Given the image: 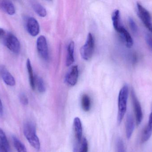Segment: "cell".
<instances>
[{
	"label": "cell",
	"mask_w": 152,
	"mask_h": 152,
	"mask_svg": "<svg viewBox=\"0 0 152 152\" xmlns=\"http://www.w3.org/2000/svg\"><path fill=\"white\" fill-rule=\"evenodd\" d=\"M129 87L125 84L121 89L118 98V123L120 124L122 122L127 110Z\"/></svg>",
	"instance_id": "1"
},
{
	"label": "cell",
	"mask_w": 152,
	"mask_h": 152,
	"mask_svg": "<svg viewBox=\"0 0 152 152\" xmlns=\"http://www.w3.org/2000/svg\"><path fill=\"white\" fill-rule=\"evenodd\" d=\"M24 134L31 146L37 151H39L40 149V141L37 135L35 126L33 122L28 121L25 124Z\"/></svg>",
	"instance_id": "2"
},
{
	"label": "cell",
	"mask_w": 152,
	"mask_h": 152,
	"mask_svg": "<svg viewBox=\"0 0 152 152\" xmlns=\"http://www.w3.org/2000/svg\"><path fill=\"white\" fill-rule=\"evenodd\" d=\"M94 48V40L91 33L88 35L85 44L82 46L80 50L81 57L86 60H88L93 56Z\"/></svg>",
	"instance_id": "3"
},
{
	"label": "cell",
	"mask_w": 152,
	"mask_h": 152,
	"mask_svg": "<svg viewBox=\"0 0 152 152\" xmlns=\"http://www.w3.org/2000/svg\"><path fill=\"white\" fill-rule=\"evenodd\" d=\"M4 43L6 47L13 53L17 54L20 51V43L13 34L9 33L5 36Z\"/></svg>",
	"instance_id": "4"
},
{
	"label": "cell",
	"mask_w": 152,
	"mask_h": 152,
	"mask_svg": "<svg viewBox=\"0 0 152 152\" xmlns=\"http://www.w3.org/2000/svg\"><path fill=\"white\" fill-rule=\"evenodd\" d=\"M75 137V138L76 143L74 148V151L77 152L79 149V145L81 144L83 134V129H82V123L79 117H75L74 119L73 123Z\"/></svg>",
	"instance_id": "5"
},
{
	"label": "cell",
	"mask_w": 152,
	"mask_h": 152,
	"mask_svg": "<svg viewBox=\"0 0 152 152\" xmlns=\"http://www.w3.org/2000/svg\"><path fill=\"white\" fill-rule=\"evenodd\" d=\"M131 97H132V103H133V109L135 117L136 124L138 126L141 124L143 119L142 110V107L139 100L137 99L134 90L131 92Z\"/></svg>",
	"instance_id": "6"
},
{
	"label": "cell",
	"mask_w": 152,
	"mask_h": 152,
	"mask_svg": "<svg viewBox=\"0 0 152 152\" xmlns=\"http://www.w3.org/2000/svg\"><path fill=\"white\" fill-rule=\"evenodd\" d=\"M137 5L138 16L145 26L151 31L152 30V22L150 12L139 3H137Z\"/></svg>",
	"instance_id": "7"
},
{
	"label": "cell",
	"mask_w": 152,
	"mask_h": 152,
	"mask_svg": "<svg viewBox=\"0 0 152 152\" xmlns=\"http://www.w3.org/2000/svg\"><path fill=\"white\" fill-rule=\"evenodd\" d=\"M37 48L40 56L45 60H47L49 57V51L47 40L45 37L40 36L37 41Z\"/></svg>",
	"instance_id": "8"
},
{
	"label": "cell",
	"mask_w": 152,
	"mask_h": 152,
	"mask_svg": "<svg viewBox=\"0 0 152 152\" xmlns=\"http://www.w3.org/2000/svg\"><path fill=\"white\" fill-rule=\"evenodd\" d=\"M26 27L28 32L32 36H36L40 32L39 23L33 17L28 18L26 23Z\"/></svg>",
	"instance_id": "9"
},
{
	"label": "cell",
	"mask_w": 152,
	"mask_h": 152,
	"mask_svg": "<svg viewBox=\"0 0 152 152\" xmlns=\"http://www.w3.org/2000/svg\"><path fill=\"white\" fill-rule=\"evenodd\" d=\"M78 68L77 65L70 68L66 77V81L69 85L74 86L77 84L78 78Z\"/></svg>",
	"instance_id": "10"
},
{
	"label": "cell",
	"mask_w": 152,
	"mask_h": 152,
	"mask_svg": "<svg viewBox=\"0 0 152 152\" xmlns=\"http://www.w3.org/2000/svg\"><path fill=\"white\" fill-rule=\"evenodd\" d=\"M0 76L4 83L10 86H14L16 84V81L12 74L4 67L0 68Z\"/></svg>",
	"instance_id": "11"
},
{
	"label": "cell",
	"mask_w": 152,
	"mask_h": 152,
	"mask_svg": "<svg viewBox=\"0 0 152 152\" xmlns=\"http://www.w3.org/2000/svg\"><path fill=\"white\" fill-rule=\"evenodd\" d=\"M152 135V110L149 116L148 124L144 129L141 138L142 143L147 142L151 138Z\"/></svg>",
	"instance_id": "12"
},
{
	"label": "cell",
	"mask_w": 152,
	"mask_h": 152,
	"mask_svg": "<svg viewBox=\"0 0 152 152\" xmlns=\"http://www.w3.org/2000/svg\"><path fill=\"white\" fill-rule=\"evenodd\" d=\"M135 128V121L132 115L129 114L127 116L126 123V135L128 139L132 137Z\"/></svg>",
	"instance_id": "13"
},
{
	"label": "cell",
	"mask_w": 152,
	"mask_h": 152,
	"mask_svg": "<svg viewBox=\"0 0 152 152\" xmlns=\"http://www.w3.org/2000/svg\"><path fill=\"white\" fill-rule=\"evenodd\" d=\"M117 31L120 34L123 40L125 41L127 47L129 48L132 47L134 44V41L131 35L126 29L123 26H121Z\"/></svg>",
	"instance_id": "14"
},
{
	"label": "cell",
	"mask_w": 152,
	"mask_h": 152,
	"mask_svg": "<svg viewBox=\"0 0 152 152\" xmlns=\"http://www.w3.org/2000/svg\"><path fill=\"white\" fill-rule=\"evenodd\" d=\"M0 9L10 15H13L16 12L15 6L10 1H0Z\"/></svg>",
	"instance_id": "15"
},
{
	"label": "cell",
	"mask_w": 152,
	"mask_h": 152,
	"mask_svg": "<svg viewBox=\"0 0 152 152\" xmlns=\"http://www.w3.org/2000/svg\"><path fill=\"white\" fill-rule=\"evenodd\" d=\"M75 43L73 41H71L68 46L67 56L66 61L67 66H71L75 62Z\"/></svg>",
	"instance_id": "16"
},
{
	"label": "cell",
	"mask_w": 152,
	"mask_h": 152,
	"mask_svg": "<svg viewBox=\"0 0 152 152\" xmlns=\"http://www.w3.org/2000/svg\"><path fill=\"white\" fill-rule=\"evenodd\" d=\"M26 67L29 76V83L30 86L33 90L35 89V77L33 73V68L31 65V62L29 59H28L26 62Z\"/></svg>",
	"instance_id": "17"
},
{
	"label": "cell",
	"mask_w": 152,
	"mask_h": 152,
	"mask_svg": "<svg viewBox=\"0 0 152 152\" xmlns=\"http://www.w3.org/2000/svg\"><path fill=\"white\" fill-rule=\"evenodd\" d=\"M112 20L113 27L117 31L121 26L120 23V13L119 10H115L113 12L112 15Z\"/></svg>",
	"instance_id": "18"
},
{
	"label": "cell",
	"mask_w": 152,
	"mask_h": 152,
	"mask_svg": "<svg viewBox=\"0 0 152 152\" xmlns=\"http://www.w3.org/2000/svg\"><path fill=\"white\" fill-rule=\"evenodd\" d=\"M81 105L82 109L88 112L90 111L91 107V101L90 97L88 95L84 94L81 97Z\"/></svg>",
	"instance_id": "19"
},
{
	"label": "cell",
	"mask_w": 152,
	"mask_h": 152,
	"mask_svg": "<svg viewBox=\"0 0 152 152\" xmlns=\"http://www.w3.org/2000/svg\"><path fill=\"white\" fill-rule=\"evenodd\" d=\"M32 7L37 15L41 17H45L47 15V12L45 8L38 3H33Z\"/></svg>",
	"instance_id": "20"
},
{
	"label": "cell",
	"mask_w": 152,
	"mask_h": 152,
	"mask_svg": "<svg viewBox=\"0 0 152 152\" xmlns=\"http://www.w3.org/2000/svg\"><path fill=\"white\" fill-rule=\"evenodd\" d=\"M13 145L18 152H27L25 145L15 136L12 137Z\"/></svg>",
	"instance_id": "21"
},
{
	"label": "cell",
	"mask_w": 152,
	"mask_h": 152,
	"mask_svg": "<svg viewBox=\"0 0 152 152\" xmlns=\"http://www.w3.org/2000/svg\"><path fill=\"white\" fill-rule=\"evenodd\" d=\"M35 87H37L39 93H44L45 92V85L42 78L39 76L36 77L35 78Z\"/></svg>",
	"instance_id": "22"
},
{
	"label": "cell",
	"mask_w": 152,
	"mask_h": 152,
	"mask_svg": "<svg viewBox=\"0 0 152 152\" xmlns=\"http://www.w3.org/2000/svg\"><path fill=\"white\" fill-rule=\"evenodd\" d=\"M0 145L4 146L10 151V147L6 135L3 130L0 128Z\"/></svg>",
	"instance_id": "23"
},
{
	"label": "cell",
	"mask_w": 152,
	"mask_h": 152,
	"mask_svg": "<svg viewBox=\"0 0 152 152\" xmlns=\"http://www.w3.org/2000/svg\"><path fill=\"white\" fill-rule=\"evenodd\" d=\"M88 145L86 138H83L80 144V147L77 152H88Z\"/></svg>",
	"instance_id": "24"
},
{
	"label": "cell",
	"mask_w": 152,
	"mask_h": 152,
	"mask_svg": "<svg viewBox=\"0 0 152 152\" xmlns=\"http://www.w3.org/2000/svg\"><path fill=\"white\" fill-rule=\"evenodd\" d=\"M117 152H126L124 143L120 138H119L117 140Z\"/></svg>",
	"instance_id": "25"
},
{
	"label": "cell",
	"mask_w": 152,
	"mask_h": 152,
	"mask_svg": "<svg viewBox=\"0 0 152 152\" xmlns=\"http://www.w3.org/2000/svg\"><path fill=\"white\" fill-rule=\"evenodd\" d=\"M129 26L132 31L134 32H137V26L134 20L132 18H129Z\"/></svg>",
	"instance_id": "26"
},
{
	"label": "cell",
	"mask_w": 152,
	"mask_h": 152,
	"mask_svg": "<svg viewBox=\"0 0 152 152\" xmlns=\"http://www.w3.org/2000/svg\"><path fill=\"white\" fill-rule=\"evenodd\" d=\"M19 100L20 102L23 105H27L28 104V100L26 95L24 93H21L19 95Z\"/></svg>",
	"instance_id": "27"
},
{
	"label": "cell",
	"mask_w": 152,
	"mask_h": 152,
	"mask_svg": "<svg viewBox=\"0 0 152 152\" xmlns=\"http://www.w3.org/2000/svg\"><path fill=\"white\" fill-rule=\"evenodd\" d=\"M146 40L149 46L152 49V39L150 35H147L146 36Z\"/></svg>",
	"instance_id": "28"
},
{
	"label": "cell",
	"mask_w": 152,
	"mask_h": 152,
	"mask_svg": "<svg viewBox=\"0 0 152 152\" xmlns=\"http://www.w3.org/2000/svg\"><path fill=\"white\" fill-rule=\"evenodd\" d=\"M5 35V32L4 29L0 28V37H2Z\"/></svg>",
	"instance_id": "29"
},
{
	"label": "cell",
	"mask_w": 152,
	"mask_h": 152,
	"mask_svg": "<svg viewBox=\"0 0 152 152\" xmlns=\"http://www.w3.org/2000/svg\"><path fill=\"white\" fill-rule=\"evenodd\" d=\"M9 151L5 147L0 145V152H9Z\"/></svg>",
	"instance_id": "30"
},
{
	"label": "cell",
	"mask_w": 152,
	"mask_h": 152,
	"mask_svg": "<svg viewBox=\"0 0 152 152\" xmlns=\"http://www.w3.org/2000/svg\"><path fill=\"white\" fill-rule=\"evenodd\" d=\"M3 113V105L2 104L1 101L0 99V114H2Z\"/></svg>",
	"instance_id": "31"
},
{
	"label": "cell",
	"mask_w": 152,
	"mask_h": 152,
	"mask_svg": "<svg viewBox=\"0 0 152 152\" xmlns=\"http://www.w3.org/2000/svg\"><path fill=\"white\" fill-rule=\"evenodd\" d=\"M151 110H152V106Z\"/></svg>",
	"instance_id": "32"
}]
</instances>
